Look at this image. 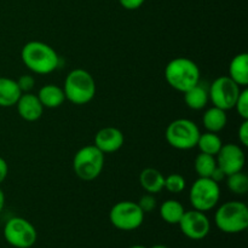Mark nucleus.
Returning a JSON list of instances; mask_svg holds the SVG:
<instances>
[{"label": "nucleus", "instance_id": "4be33fe9", "mask_svg": "<svg viewBox=\"0 0 248 248\" xmlns=\"http://www.w3.org/2000/svg\"><path fill=\"white\" fill-rule=\"evenodd\" d=\"M222 145V138H220L217 133L208 132L207 131V132L205 133H200V137H199L196 147L200 149L201 153H205V154L216 156V155L219 153Z\"/></svg>", "mask_w": 248, "mask_h": 248}, {"label": "nucleus", "instance_id": "1a4fd4ad", "mask_svg": "<svg viewBox=\"0 0 248 248\" xmlns=\"http://www.w3.org/2000/svg\"><path fill=\"white\" fill-rule=\"evenodd\" d=\"M4 239L15 248H31L38 240V232L29 220L22 217H12L4 227Z\"/></svg>", "mask_w": 248, "mask_h": 248}, {"label": "nucleus", "instance_id": "aec40b11", "mask_svg": "<svg viewBox=\"0 0 248 248\" xmlns=\"http://www.w3.org/2000/svg\"><path fill=\"white\" fill-rule=\"evenodd\" d=\"M228 115L227 111L217 107H211L205 111L202 116V124L208 132L218 133L227 126Z\"/></svg>", "mask_w": 248, "mask_h": 248}, {"label": "nucleus", "instance_id": "f257e3e1", "mask_svg": "<svg viewBox=\"0 0 248 248\" xmlns=\"http://www.w3.org/2000/svg\"><path fill=\"white\" fill-rule=\"evenodd\" d=\"M21 58L31 72L39 75L50 74L60 65V57L55 48L38 40L29 41L22 47Z\"/></svg>", "mask_w": 248, "mask_h": 248}, {"label": "nucleus", "instance_id": "c85d7f7f", "mask_svg": "<svg viewBox=\"0 0 248 248\" xmlns=\"http://www.w3.org/2000/svg\"><path fill=\"white\" fill-rule=\"evenodd\" d=\"M237 136H239V140L241 142L242 145L247 147L248 145V119L244 120L240 125L239 131H237Z\"/></svg>", "mask_w": 248, "mask_h": 248}, {"label": "nucleus", "instance_id": "6e6552de", "mask_svg": "<svg viewBox=\"0 0 248 248\" xmlns=\"http://www.w3.org/2000/svg\"><path fill=\"white\" fill-rule=\"evenodd\" d=\"M145 213L140 210L137 202L120 201L110 208L109 220L114 228L123 232H133L144 222Z\"/></svg>", "mask_w": 248, "mask_h": 248}, {"label": "nucleus", "instance_id": "b1692460", "mask_svg": "<svg viewBox=\"0 0 248 248\" xmlns=\"http://www.w3.org/2000/svg\"><path fill=\"white\" fill-rule=\"evenodd\" d=\"M227 186L235 195H245L248 191V177L242 171L227 176Z\"/></svg>", "mask_w": 248, "mask_h": 248}, {"label": "nucleus", "instance_id": "2eb2a0df", "mask_svg": "<svg viewBox=\"0 0 248 248\" xmlns=\"http://www.w3.org/2000/svg\"><path fill=\"white\" fill-rule=\"evenodd\" d=\"M21 94L22 91L17 84V80L0 77V107L1 108H11L16 106Z\"/></svg>", "mask_w": 248, "mask_h": 248}, {"label": "nucleus", "instance_id": "4468645a", "mask_svg": "<svg viewBox=\"0 0 248 248\" xmlns=\"http://www.w3.org/2000/svg\"><path fill=\"white\" fill-rule=\"evenodd\" d=\"M16 107L19 116L28 123L39 120L44 113V107L39 101L38 96L31 92L22 93L16 103Z\"/></svg>", "mask_w": 248, "mask_h": 248}, {"label": "nucleus", "instance_id": "423d86ee", "mask_svg": "<svg viewBox=\"0 0 248 248\" xmlns=\"http://www.w3.org/2000/svg\"><path fill=\"white\" fill-rule=\"evenodd\" d=\"M165 137L167 143L174 149L189 150L198 144L200 130L193 120L177 119L167 126Z\"/></svg>", "mask_w": 248, "mask_h": 248}, {"label": "nucleus", "instance_id": "2f4dec72", "mask_svg": "<svg viewBox=\"0 0 248 248\" xmlns=\"http://www.w3.org/2000/svg\"><path fill=\"white\" fill-rule=\"evenodd\" d=\"M225 178H227V176H225L224 172H223L218 166H217V169L215 170V172L212 173V176H211V179H213L215 182H217L218 184H219L222 181H225Z\"/></svg>", "mask_w": 248, "mask_h": 248}, {"label": "nucleus", "instance_id": "412c9836", "mask_svg": "<svg viewBox=\"0 0 248 248\" xmlns=\"http://www.w3.org/2000/svg\"><path fill=\"white\" fill-rule=\"evenodd\" d=\"M184 212V206L177 200H166L160 206V217L167 224H178Z\"/></svg>", "mask_w": 248, "mask_h": 248}, {"label": "nucleus", "instance_id": "473e14b6", "mask_svg": "<svg viewBox=\"0 0 248 248\" xmlns=\"http://www.w3.org/2000/svg\"><path fill=\"white\" fill-rule=\"evenodd\" d=\"M4 206H5V194L4 191L1 190V188H0V213H1V211L4 210Z\"/></svg>", "mask_w": 248, "mask_h": 248}, {"label": "nucleus", "instance_id": "ddd939ff", "mask_svg": "<svg viewBox=\"0 0 248 248\" xmlns=\"http://www.w3.org/2000/svg\"><path fill=\"white\" fill-rule=\"evenodd\" d=\"M125 142L124 133L116 127H103L94 136V145L103 154H113L116 153Z\"/></svg>", "mask_w": 248, "mask_h": 248}, {"label": "nucleus", "instance_id": "cd10ccee", "mask_svg": "<svg viewBox=\"0 0 248 248\" xmlns=\"http://www.w3.org/2000/svg\"><path fill=\"white\" fill-rule=\"evenodd\" d=\"M17 84H18L22 93H24V92H31V90L33 89L34 85H35V79H34L31 75H22V77L17 80Z\"/></svg>", "mask_w": 248, "mask_h": 248}, {"label": "nucleus", "instance_id": "f3484780", "mask_svg": "<svg viewBox=\"0 0 248 248\" xmlns=\"http://www.w3.org/2000/svg\"><path fill=\"white\" fill-rule=\"evenodd\" d=\"M140 186H142L148 194L155 195V194L164 190L165 176L159 171V170L153 169V167H148V169H144L140 172Z\"/></svg>", "mask_w": 248, "mask_h": 248}, {"label": "nucleus", "instance_id": "7c9ffc66", "mask_svg": "<svg viewBox=\"0 0 248 248\" xmlns=\"http://www.w3.org/2000/svg\"><path fill=\"white\" fill-rule=\"evenodd\" d=\"M7 173H9V165H7L6 160L0 156V184L6 179Z\"/></svg>", "mask_w": 248, "mask_h": 248}, {"label": "nucleus", "instance_id": "bb28decb", "mask_svg": "<svg viewBox=\"0 0 248 248\" xmlns=\"http://www.w3.org/2000/svg\"><path fill=\"white\" fill-rule=\"evenodd\" d=\"M137 203L140 207V210L144 213L152 212V211H154L156 208V199H155V196L153 194L147 193L138 200Z\"/></svg>", "mask_w": 248, "mask_h": 248}, {"label": "nucleus", "instance_id": "20e7f679", "mask_svg": "<svg viewBox=\"0 0 248 248\" xmlns=\"http://www.w3.org/2000/svg\"><path fill=\"white\" fill-rule=\"evenodd\" d=\"M215 224L225 234H239L248 228V207L241 201H228L217 208Z\"/></svg>", "mask_w": 248, "mask_h": 248}, {"label": "nucleus", "instance_id": "f704fd0d", "mask_svg": "<svg viewBox=\"0 0 248 248\" xmlns=\"http://www.w3.org/2000/svg\"><path fill=\"white\" fill-rule=\"evenodd\" d=\"M128 248H147L145 246H142V245H133V246L128 247Z\"/></svg>", "mask_w": 248, "mask_h": 248}, {"label": "nucleus", "instance_id": "0eeeda50", "mask_svg": "<svg viewBox=\"0 0 248 248\" xmlns=\"http://www.w3.org/2000/svg\"><path fill=\"white\" fill-rule=\"evenodd\" d=\"M220 199L219 184L211 178L199 177L193 183L189 193V200L194 210L208 212L218 205Z\"/></svg>", "mask_w": 248, "mask_h": 248}, {"label": "nucleus", "instance_id": "9d476101", "mask_svg": "<svg viewBox=\"0 0 248 248\" xmlns=\"http://www.w3.org/2000/svg\"><path fill=\"white\" fill-rule=\"evenodd\" d=\"M241 87L228 75L219 77L208 87V97L212 104L223 110H230L235 107Z\"/></svg>", "mask_w": 248, "mask_h": 248}, {"label": "nucleus", "instance_id": "6ab92c4d", "mask_svg": "<svg viewBox=\"0 0 248 248\" xmlns=\"http://www.w3.org/2000/svg\"><path fill=\"white\" fill-rule=\"evenodd\" d=\"M210 97H208V89L201 82L196 84L188 91L184 92V102L186 107L193 110H201L207 106Z\"/></svg>", "mask_w": 248, "mask_h": 248}, {"label": "nucleus", "instance_id": "393cba45", "mask_svg": "<svg viewBox=\"0 0 248 248\" xmlns=\"http://www.w3.org/2000/svg\"><path fill=\"white\" fill-rule=\"evenodd\" d=\"M186 183L183 176L178 173H172L170 176L165 177V186L164 189H166L171 194H179L184 191Z\"/></svg>", "mask_w": 248, "mask_h": 248}, {"label": "nucleus", "instance_id": "a878e982", "mask_svg": "<svg viewBox=\"0 0 248 248\" xmlns=\"http://www.w3.org/2000/svg\"><path fill=\"white\" fill-rule=\"evenodd\" d=\"M234 108L236 109L237 114H239L244 120H247L248 119V90L246 87H244V90H241V92H240Z\"/></svg>", "mask_w": 248, "mask_h": 248}, {"label": "nucleus", "instance_id": "72a5a7b5", "mask_svg": "<svg viewBox=\"0 0 248 248\" xmlns=\"http://www.w3.org/2000/svg\"><path fill=\"white\" fill-rule=\"evenodd\" d=\"M150 248H169V247L165 246V245H154V246H152Z\"/></svg>", "mask_w": 248, "mask_h": 248}, {"label": "nucleus", "instance_id": "f8f14e48", "mask_svg": "<svg viewBox=\"0 0 248 248\" xmlns=\"http://www.w3.org/2000/svg\"><path fill=\"white\" fill-rule=\"evenodd\" d=\"M217 166L225 173V176L242 171L246 162V156L240 145L234 143L223 144L219 153L216 155Z\"/></svg>", "mask_w": 248, "mask_h": 248}, {"label": "nucleus", "instance_id": "39448f33", "mask_svg": "<svg viewBox=\"0 0 248 248\" xmlns=\"http://www.w3.org/2000/svg\"><path fill=\"white\" fill-rule=\"evenodd\" d=\"M104 167V154L94 144L85 145L78 150L73 159V170L78 178L91 182L102 173Z\"/></svg>", "mask_w": 248, "mask_h": 248}, {"label": "nucleus", "instance_id": "9b49d317", "mask_svg": "<svg viewBox=\"0 0 248 248\" xmlns=\"http://www.w3.org/2000/svg\"><path fill=\"white\" fill-rule=\"evenodd\" d=\"M178 225L184 236L194 241L203 240L211 232L210 219L205 212L198 210L186 211Z\"/></svg>", "mask_w": 248, "mask_h": 248}, {"label": "nucleus", "instance_id": "5701e85b", "mask_svg": "<svg viewBox=\"0 0 248 248\" xmlns=\"http://www.w3.org/2000/svg\"><path fill=\"white\" fill-rule=\"evenodd\" d=\"M194 169H195L196 174L200 178H211L215 170L217 169L216 156L205 154V153H200L196 156L195 162H194Z\"/></svg>", "mask_w": 248, "mask_h": 248}, {"label": "nucleus", "instance_id": "7ed1b4c3", "mask_svg": "<svg viewBox=\"0 0 248 248\" xmlns=\"http://www.w3.org/2000/svg\"><path fill=\"white\" fill-rule=\"evenodd\" d=\"M63 92L67 101L75 106L90 103L96 94V81L87 70L78 68L68 73L64 79Z\"/></svg>", "mask_w": 248, "mask_h": 248}, {"label": "nucleus", "instance_id": "c756f323", "mask_svg": "<svg viewBox=\"0 0 248 248\" xmlns=\"http://www.w3.org/2000/svg\"><path fill=\"white\" fill-rule=\"evenodd\" d=\"M144 2L145 0H119V4L125 10H130V11L138 10L140 7H142Z\"/></svg>", "mask_w": 248, "mask_h": 248}, {"label": "nucleus", "instance_id": "a211bd4d", "mask_svg": "<svg viewBox=\"0 0 248 248\" xmlns=\"http://www.w3.org/2000/svg\"><path fill=\"white\" fill-rule=\"evenodd\" d=\"M240 87L248 85V55L246 52L239 53L232 60L229 64V75Z\"/></svg>", "mask_w": 248, "mask_h": 248}, {"label": "nucleus", "instance_id": "f03ea898", "mask_svg": "<svg viewBox=\"0 0 248 248\" xmlns=\"http://www.w3.org/2000/svg\"><path fill=\"white\" fill-rule=\"evenodd\" d=\"M200 68L186 57H177L170 61L165 68V79L176 91L186 92L200 82Z\"/></svg>", "mask_w": 248, "mask_h": 248}, {"label": "nucleus", "instance_id": "dca6fc26", "mask_svg": "<svg viewBox=\"0 0 248 248\" xmlns=\"http://www.w3.org/2000/svg\"><path fill=\"white\" fill-rule=\"evenodd\" d=\"M38 98L41 102L44 108L55 109L62 106L65 101L64 92L62 87L55 84H47L41 87L38 92Z\"/></svg>", "mask_w": 248, "mask_h": 248}]
</instances>
